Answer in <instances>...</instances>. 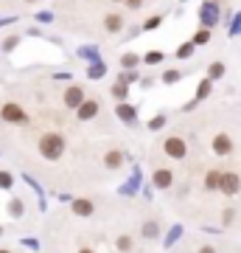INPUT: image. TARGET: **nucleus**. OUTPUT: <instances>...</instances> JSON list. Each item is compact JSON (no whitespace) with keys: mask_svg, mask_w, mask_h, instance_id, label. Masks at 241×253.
Masks as SVG:
<instances>
[{"mask_svg":"<svg viewBox=\"0 0 241 253\" xmlns=\"http://www.w3.org/2000/svg\"><path fill=\"white\" fill-rule=\"evenodd\" d=\"M163 59H166V56H163L160 51H149V54L143 56L140 62H146V65H157V62H163Z\"/></svg>","mask_w":241,"mask_h":253,"instance_id":"nucleus-24","label":"nucleus"},{"mask_svg":"<svg viewBox=\"0 0 241 253\" xmlns=\"http://www.w3.org/2000/svg\"><path fill=\"white\" fill-rule=\"evenodd\" d=\"M199 23H202V28H213L216 23H219V3H213V0L202 3V9H199Z\"/></svg>","mask_w":241,"mask_h":253,"instance_id":"nucleus-4","label":"nucleus"},{"mask_svg":"<svg viewBox=\"0 0 241 253\" xmlns=\"http://www.w3.org/2000/svg\"><path fill=\"white\" fill-rule=\"evenodd\" d=\"M17 42H20V37H9V40L3 42V51H6V54H9V51H14V48H17Z\"/></svg>","mask_w":241,"mask_h":253,"instance_id":"nucleus-33","label":"nucleus"},{"mask_svg":"<svg viewBox=\"0 0 241 253\" xmlns=\"http://www.w3.org/2000/svg\"><path fill=\"white\" fill-rule=\"evenodd\" d=\"M11 183H14V177L9 172H0V189H11Z\"/></svg>","mask_w":241,"mask_h":253,"instance_id":"nucleus-32","label":"nucleus"},{"mask_svg":"<svg viewBox=\"0 0 241 253\" xmlns=\"http://www.w3.org/2000/svg\"><path fill=\"white\" fill-rule=\"evenodd\" d=\"M191 42H194V45H207V42H210V28H199Z\"/></svg>","mask_w":241,"mask_h":253,"instance_id":"nucleus-18","label":"nucleus"},{"mask_svg":"<svg viewBox=\"0 0 241 253\" xmlns=\"http://www.w3.org/2000/svg\"><path fill=\"white\" fill-rule=\"evenodd\" d=\"M84 101V90H81V84H70L68 90H65V96H62V104L68 110H76Z\"/></svg>","mask_w":241,"mask_h":253,"instance_id":"nucleus-7","label":"nucleus"},{"mask_svg":"<svg viewBox=\"0 0 241 253\" xmlns=\"http://www.w3.org/2000/svg\"><path fill=\"white\" fill-rule=\"evenodd\" d=\"M179 236H182V225H174V228L169 231V236H166V242H163V245H166V248H171V245L177 242Z\"/></svg>","mask_w":241,"mask_h":253,"instance_id":"nucleus-21","label":"nucleus"},{"mask_svg":"<svg viewBox=\"0 0 241 253\" xmlns=\"http://www.w3.org/2000/svg\"><path fill=\"white\" fill-rule=\"evenodd\" d=\"M124 26H126V20L118 14V11H109L107 17H104V28H107L109 34H118V31H124Z\"/></svg>","mask_w":241,"mask_h":253,"instance_id":"nucleus-10","label":"nucleus"},{"mask_svg":"<svg viewBox=\"0 0 241 253\" xmlns=\"http://www.w3.org/2000/svg\"><path fill=\"white\" fill-rule=\"evenodd\" d=\"M140 65V56L138 54H124L121 56V68H126V71H132V68H138Z\"/></svg>","mask_w":241,"mask_h":253,"instance_id":"nucleus-17","label":"nucleus"},{"mask_svg":"<svg viewBox=\"0 0 241 253\" xmlns=\"http://www.w3.org/2000/svg\"><path fill=\"white\" fill-rule=\"evenodd\" d=\"M79 253H96V251H90V248H81V251Z\"/></svg>","mask_w":241,"mask_h":253,"instance_id":"nucleus-39","label":"nucleus"},{"mask_svg":"<svg viewBox=\"0 0 241 253\" xmlns=\"http://www.w3.org/2000/svg\"><path fill=\"white\" fill-rule=\"evenodd\" d=\"M36 149H39V155H42L45 161H59L62 152H65V138L59 135V132H45V135L39 138Z\"/></svg>","mask_w":241,"mask_h":253,"instance_id":"nucleus-1","label":"nucleus"},{"mask_svg":"<svg viewBox=\"0 0 241 253\" xmlns=\"http://www.w3.org/2000/svg\"><path fill=\"white\" fill-rule=\"evenodd\" d=\"M227 31H230V37L241 34V11H236V14H233V23H230V28H227Z\"/></svg>","mask_w":241,"mask_h":253,"instance_id":"nucleus-25","label":"nucleus"},{"mask_svg":"<svg viewBox=\"0 0 241 253\" xmlns=\"http://www.w3.org/2000/svg\"><path fill=\"white\" fill-rule=\"evenodd\" d=\"M112 3H121V0H112Z\"/></svg>","mask_w":241,"mask_h":253,"instance_id":"nucleus-42","label":"nucleus"},{"mask_svg":"<svg viewBox=\"0 0 241 253\" xmlns=\"http://www.w3.org/2000/svg\"><path fill=\"white\" fill-rule=\"evenodd\" d=\"M182 79V71H166L163 73V82H166V84H174V82H179Z\"/></svg>","mask_w":241,"mask_h":253,"instance_id":"nucleus-29","label":"nucleus"},{"mask_svg":"<svg viewBox=\"0 0 241 253\" xmlns=\"http://www.w3.org/2000/svg\"><path fill=\"white\" fill-rule=\"evenodd\" d=\"M154 189H171V183H174V172L171 169H157L152 177Z\"/></svg>","mask_w":241,"mask_h":253,"instance_id":"nucleus-12","label":"nucleus"},{"mask_svg":"<svg viewBox=\"0 0 241 253\" xmlns=\"http://www.w3.org/2000/svg\"><path fill=\"white\" fill-rule=\"evenodd\" d=\"M0 234H3V228H0Z\"/></svg>","mask_w":241,"mask_h":253,"instance_id":"nucleus-43","label":"nucleus"},{"mask_svg":"<svg viewBox=\"0 0 241 253\" xmlns=\"http://www.w3.org/2000/svg\"><path fill=\"white\" fill-rule=\"evenodd\" d=\"M163 126H166V116H154L152 121H149V129H152V132H157Z\"/></svg>","mask_w":241,"mask_h":253,"instance_id":"nucleus-31","label":"nucleus"},{"mask_svg":"<svg viewBox=\"0 0 241 253\" xmlns=\"http://www.w3.org/2000/svg\"><path fill=\"white\" fill-rule=\"evenodd\" d=\"M26 3H36V0H26Z\"/></svg>","mask_w":241,"mask_h":253,"instance_id":"nucleus-41","label":"nucleus"},{"mask_svg":"<svg viewBox=\"0 0 241 253\" xmlns=\"http://www.w3.org/2000/svg\"><path fill=\"white\" fill-rule=\"evenodd\" d=\"M79 56H84V59H93V62H99L101 54L96 51V48H79Z\"/></svg>","mask_w":241,"mask_h":253,"instance_id":"nucleus-28","label":"nucleus"},{"mask_svg":"<svg viewBox=\"0 0 241 253\" xmlns=\"http://www.w3.org/2000/svg\"><path fill=\"white\" fill-rule=\"evenodd\" d=\"M199 253H216L213 245H205V248H199Z\"/></svg>","mask_w":241,"mask_h":253,"instance_id":"nucleus-38","label":"nucleus"},{"mask_svg":"<svg viewBox=\"0 0 241 253\" xmlns=\"http://www.w3.org/2000/svg\"><path fill=\"white\" fill-rule=\"evenodd\" d=\"M210 90H213V79H207V76H205V79L199 82V87H197V96H194V101H197V104H199V101H205L207 96H210Z\"/></svg>","mask_w":241,"mask_h":253,"instance_id":"nucleus-14","label":"nucleus"},{"mask_svg":"<svg viewBox=\"0 0 241 253\" xmlns=\"http://www.w3.org/2000/svg\"><path fill=\"white\" fill-rule=\"evenodd\" d=\"M163 152L169 155V158H174V161H182V158L188 155V144L182 141V138L171 135V138H166V141H163Z\"/></svg>","mask_w":241,"mask_h":253,"instance_id":"nucleus-3","label":"nucleus"},{"mask_svg":"<svg viewBox=\"0 0 241 253\" xmlns=\"http://www.w3.org/2000/svg\"><path fill=\"white\" fill-rule=\"evenodd\" d=\"M70 208H73V214H76V217H84V219L96 214V206H93L87 197H76V200L70 203Z\"/></svg>","mask_w":241,"mask_h":253,"instance_id":"nucleus-8","label":"nucleus"},{"mask_svg":"<svg viewBox=\"0 0 241 253\" xmlns=\"http://www.w3.org/2000/svg\"><path fill=\"white\" fill-rule=\"evenodd\" d=\"M23 245H26V248H31V251H36V248H39V242H36V239H31V236H26V239H23Z\"/></svg>","mask_w":241,"mask_h":253,"instance_id":"nucleus-36","label":"nucleus"},{"mask_svg":"<svg viewBox=\"0 0 241 253\" xmlns=\"http://www.w3.org/2000/svg\"><path fill=\"white\" fill-rule=\"evenodd\" d=\"M219 189H222L227 197H233V194L241 189V177L236 172H222V177H219Z\"/></svg>","mask_w":241,"mask_h":253,"instance_id":"nucleus-5","label":"nucleus"},{"mask_svg":"<svg viewBox=\"0 0 241 253\" xmlns=\"http://www.w3.org/2000/svg\"><path fill=\"white\" fill-rule=\"evenodd\" d=\"M126 6H129V9H140L143 6V0H124Z\"/></svg>","mask_w":241,"mask_h":253,"instance_id":"nucleus-37","label":"nucleus"},{"mask_svg":"<svg viewBox=\"0 0 241 253\" xmlns=\"http://www.w3.org/2000/svg\"><path fill=\"white\" fill-rule=\"evenodd\" d=\"M213 152H216V155H222V158L233 152V138L227 135V132H219V135L213 138Z\"/></svg>","mask_w":241,"mask_h":253,"instance_id":"nucleus-9","label":"nucleus"},{"mask_svg":"<svg viewBox=\"0 0 241 253\" xmlns=\"http://www.w3.org/2000/svg\"><path fill=\"white\" fill-rule=\"evenodd\" d=\"M194 42H182V45L177 48V59H191V54H194Z\"/></svg>","mask_w":241,"mask_h":253,"instance_id":"nucleus-19","label":"nucleus"},{"mask_svg":"<svg viewBox=\"0 0 241 253\" xmlns=\"http://www.w3.org/2000/svg\"><path fill=\"white\" fill-rule=\"evenodd\" d=\"M185 3H188V0H185Z\"/></svg>","mask_w":241,"mask_h":253,"instance_id":"nucleus-44","label":"nucleus"},{"mask_svg":"<svg viewBox=\"0 0 241 253\" xmlns=\"http://www.w3.org/2000/svg\"><path fill=\"white\" fill-rule=\"evenodd\" d=\"M115 116L121 118L124 124H135V121H138V110H135L132 104H126V101H121V104L115 107Z\"/></svg>","mask_w":241,"mask_h":253,"instance_id":"nucleus-11","label":"nucleus"},{"mask_svg":"<svg viewBox=\"0 0 241 253\" xmlns=\"http://www.w3.org/2000/svg\"><path fill=\"white\" fill-rule=\"evenodd\" d=\"M121 163H124V152H121V149H109V152L104 155V166H107V169H121Z\"/></svg>","mask_w":241,"mask_h":253,"instance_id":"nucleus-13","label":"nucleus"},{"mask_svg":"<svg viewBox=\"0 0 241 253\" xmlns=\"http://www.w3.org/2000/svg\"><path fill=\"white\" fill-rule=\"evenodd\" d=\"M0 253H11V251H6V248H0Z\"/></svg>","mask_w":241,"mask_h":253,"instance_id":"nucleus-40","label":"nucleus"},{"mask_svg":"<svg viewBox=\"0 0 241 253\" xmlns=\"http://www.w3.org/2000/svg\"><path fill=\"white\" fill-rule=\"evenodd\" d=\"M219 177H222V172H219V169H210V172L205 174V189L207 191L219 189Z\"/></svg>","mask_w":241,"mask_h":253,"instance_id":"nucleus-15","label":"nucleus"},{"mask_svg":"<svg viewBox=\"0 0 241 253\" xmlns=\"http://www.w3.org/2000/svg\"><path fill=\"white\" fill-rule=\"evenodd\" d=\"M115 245H118V251L129 253V251H132V236H126V234H124V236H118V242H115Z\"/></svg>","mask_w":241,"mask_h":253,"instance_id":"nucleus-27","label":"nucleus"},{"mask_svg":"<svg viewBox=\"0 0 241 253\" xmlns=\"http://www.w3.org/2000/svg\"><path fill=\"white\" fill-rule=\"evenodd\" d=\"M99 99H84L79 104V107H76V118H79V121H90V118H96L99 116Z\"/></svg>","mask_w":241,"mask_h":253,"instance_id":"nucleus-6","label":"nucleus"},{"mask_svg":"<svg viewBox=\"0 0 241 253\" xmlns=\"http://www.w3.org/2000/svg\"><path fill=\"white\" fill-rule=\"evenodd\" d=\"M0 118H3V121H11V124H28V121H31V118L26 116V110L20 107V104H14V101H9V104L0 107Z\"/></svg>","mask_w":241,"mask_h":253,"instance_id":"nucleus-2","label":"nucleus"},{"mask_svg":"<svg viewBox=\"0 0 241 253\" xmlns=\"http://www.w3.org/2000/svg\"><path fill=\"white\" fill-rule=\"evenodd\" d=\"M157 231H160V228H157V222H146V225H143V236H146V239H154V236H157Z\"/></svg>","mask_w":241,"mask_h":253,"instance_id":"nucleus-30","label":"nucleus"},{"mask_svg":"<svg viewBox=\"0 0 241 253\" xmlns=\"http://www.w3.org/2000/svg\"><path fill=\"white\" fill-rule=\"evenodd\" d=\"M160 23H163V14H154V17H149V20H146V23L140 26V31H154V28L160 26Z\"/></svg>","mask_w":241,"mask_h":253,"instance_id":"nucleus-23","label":"nucleus"},{"mask_svg":"<svg viewBox=\"0 0 241 253\" xmlns=\"http://www.w3.org/2000/svg\"><path fill=\"white\" fill-rule=\"evenodd\" d=\"M224 76V65L222 62H213L210 68H207V79H222Z\"/></svg>","mask_w":241,"mask_h":253,"instance_id":"nucleus-22","label":"nucleus"},{"mask_svg":"<svg viewBox=\"0 0 241 253\" xmlns=\"http://www.w3.org/2000/svg\"><path fill=\"white\" fill-rule=\"evenodd\" d=\"M36 23H54V11H39L36 14Z\"/></svg>","mask_w":241,"mask_h":253,"instance_id":"nucleus-34","label":"nucleus"},{"mask_svg":"<svg viewBox=\"0 0 241 253\" xmlns=\"http://www.w3.org/2000/svg\"><path fill=\"white\" fill-rule=\"evenodd\" d=\"M104 73H107V65L101 62V59H99V62H93V65L87 68V76H90V79H101Z\"/></svg>","mask_w":241,"mask_h":253,"instance_id":"nucleus-16","label":"nucleus"},{"mask_svg":"<svg viewBox=\"0 0 241 253\" xmlns=\"http://www.w3.org/2000/svg\"><path fill=\"white\" fill-rule=\"evenodd\" d=\"M126 93H129V87H126V82H124V79H118V82H115V87H112V96L124 101V99H126Z\"/></svg>","mask_w":241,"mask_h":253,"instance_id":"nucleus-20","label":"nucleus"},{"mask_svg":"<svg viewBox=\"0 0 241 253\" xmlns=\"http://www.w3.org/2000/svg\"><path fill=\"white\" fill-rule=\"evenodd\" d=\"M222 222H224V225H230V222H233V208H224V211H222Z\"/></svg>","mask_w":241,"mask_h":253,"instance_id":"nucleus-35","label":"nucleus"},{"mask_svg":"<svg viewBox=\"0 0 241 253\" xmlns=\"http://www.w3.org/2000/svg\"><path fill=\"white\" fill-rule=\"evenodd\" d=\"M9 214L11 217H23V200H17V197L11 200L9 203Z\"/></svg>","mask_w":241,"mask_h":253,"instance_id":"nucleus-26","label":"nucleus"}]
</instances>
